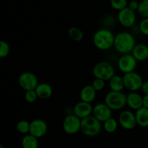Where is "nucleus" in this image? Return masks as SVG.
<instances>
[{"instance_id": "32", "label": "nucleus", "mask_w": 148, "mask_h": 148, "mask_svg": "<svg viewBox=\"0 0 148 148\" xmlns=\"http://www.w3.org/2000/svg\"><path fill=\"white\" fill-rule=\"evenodd\" d=\"M141 90L145 94H148V80L143 82L141 87Z\"/></svg>"}, {"instance_id": "10", "label": "nucleus", "mask_w": 148, "mask_h": 148, "mask_svg": "<svg viewBox=\"0 0 148 148\" xmlns=\"http://www.w3.org/2000/svg\"><path fill=\"white\" fill-rule=\"evenodd\" d=\"M119 123L123 129L132 130L137 125L135 113L129 110H123L119 115Z\"/></svg>"}, {"instance_id": "14", "label": "nucleus", "mask_w": 148, "mask_h": 148, "mask_svg": "<svg viewBox=\"0 0 148 148\" xmlns=\"http://www.w3.org/2000/svg\"><path fill=\"white\" fill-rule=\"evenodd\" d=\"M93 107L91 103L84 101L78 102L73 107V114L82 120L92 115Z\"/></svg>"}, {"instance_id": "7", "label": "nucleus", "mask_w": 148, "mask_h": 148, "mask_svg": "<svg viewBox=\"0 0 148 148\" xmlns=\"http://www.w3.org/2000/svg\"><path fill=\"white\" fill-rule=\"evenodd\" d=\"M137 60L132 53L122 55L118 60V68L123 73L134 72L137 67Z\"/></svg>"}, {"instance_id": "24", "label": "nucleus", "mask_w": 148, "mask_h": 148, "mask_svg": "<svg viewBox=\"0 0 148 148\" xmlns=\"http://www.w3.org/2000/svg\"><path fill=\"white\" fill-rule=\"evenodd\" d=\"M17 130L23 134H27L30 133V122H28L26 120H20L17 123Z\"/></svg>"}, {"instance_id": "4", "label": "nucleus", "mask_w": 148, "mask_h": 148, "mask_svg": "<svg viewBox=\"0 0 148 148\" xmlns=\"http://www.w3.org/2000/svg\"><path fill=\"white\" fill-rule=\"evenodd\" d=\"M102 129L101 122L93 115L88 116L81 120L80 131L87 136H95L99 134Z\"/></svg>"}, {"instance_id": "17", "label": "nucleus", "mask_w": 148, "mask_h": 148, "mask_svg": "<svg viewBox=\"0 0 148 148\" xmlns=\"http://www.w3.org/2000/svg\"><path fill=\"white\" fill-rule=\"evenodd\" d=\"M35 91H36L38 97L41 100L49 99L53 94V89H52L51 86L47 83L38 84Z\"/></svg>"}, {"instance_id": "25", "label": "nucleus", "mask_w": 148, "mask_h": 148, "mask_svg": "<svg viewBox=\"0 0 148 148\" xmlns=\"http://www.w3.org/2000/svg\"><path fill=\"white\" fill-rule=\"evenodd\" d=\"M137 12L143 18H148V0H141L140 1Z\"/></svg>"}, {"instance_id": "20", "label": "nucleus", "mask_w": 148, "mask_h": 148, "mask_svg": "<svg viewBox=\"0 0 148 148\" xmlns=\"http://www.w3.org/2000/svg\"><path fill=\"white\" fill-rule=\"evenodd\" d=\"M108 84L111 91H122L125 88L123 76L119 75H114L111 79L108 81Z\"/></svg>"}, {"instance_id": "27", "label": "nucleus", "mask_w": 148, "mask_h": 148, "mask_svg": "<svg viewBox=\"0 0 148 148\" xmlns=\"http://www.w3.org/2000/svg\"><path fill=\"white\" fill-rule=\"evenodd\" d=\"M10 51V45L5 41H0V57L4 58L7 57Z\"/></svg>"}, {"instance_id": "5", "label": "nucleus", "mask_w": 148, "mask_h": 148, "mask_svg": "<svg viewBox=\"0 0 148 148\" xmlns=\"http://www.w3.org/2000/svg\"><path fill=\"white\" fill-rule=\"evenodd\" d=\"M92 74L95 78L108 81L115 75V70L110 62L107 61H101L94 65Z\"/></svg>"}, {"instance_id": "2", "label": "nucleus", "mask_w": 148, "mask_h": 148, "mask_svg": "<svg viewBox=\"0 0 148 148\" xmlns=\"http://www.w3.org/2000/svg\"><path fill=\"white\" fill-rule=\"evenodd\" d=\"M135 45L134 36L129 32H120L115 36L114 46L119 53L122 55L132 53Z\"/></svg>"}, {"instance_id": "16", "label": "nucleus", "mask_w": 148, "mask_h": 148, "mask_svg": "<svg viewBox=\"0 0 148 148\" xmlns=\"http://www.w3.org/2000/svg\"><path fill=\"white\" fill-rule=\"evenodd\" d=\"M97 91L92 87V85H86L81 89L79 93V97L81 101L86 102L92 103L95 101L96 98Z\"/></svg>"}, {"instance_id": "23", "label": "nucleus", "mask_w": 148, "mask_h": 148, "mask_svg": "<svg viewBox=\"0 0 148 148\" xmlns=\"http://www.w3.org/2000/svg\"><path fill=\"white\" fill-rule=\"evenodd\" d=\"M68 35L71 39L77 42L81 41L84 37L83 32L81 30V29L77 27L70 28L68 30Z\"/></svg>"}, {"instance_id": "29", "label": "nucleus", "mask_w": 148, "mask_h": 148, "mask_svg": "<svg viewBox=\"0 0 148 148\" xmlns=\"http://www.w3.org/2000/svg\"><path fill=\"white\" fill-rule=\"evenodd\" d=\"M91 85L92 86L94 89L96 90V91H100L101 90H103L105 87V81L102 79H100V78H95L94 79V81H92V84Z\"/></svg>"}, {"instance_id": "8", "label": "nucleus", "mask_w": 148, "mask_h": 148, "mask_svg": "<svg viewBox=\"0 0 148 148\" xmlns=\"http://www.w3.org/2000/svg\"><path fill=\"white\" fill-rule=\"evenodd\" d=\"M18 84L25 91L35 90L38 85V78L31 72L22 73L18 78Z\"/></svg>"}, {"instance_id": "3", "label": "nucleus", "mask_w": 148, "mask_h": 148, "mask_svg": "<svg viewBox=\"0 0 148 148\" xmlns=\"http://www.w3.org/2000/svg\"><path fill=\"white\" fill-rule=\"evenodd\" d=\"M127 94L122 91H109L104 97V102L112 110H120L127 105Z\"/></svg>"}, {"instance_id": "21", "label": "nucleus", "mask_w": 148, "mask_h": 148, "mask_svg": "<svg viewBox=\"0 0 148 148\" xmlns=\"http://www.w3.org/2000/svg\"><path fill=\"white\" fill-rule=\"evenodd\" d=\"M21 144L23 148H38V138L30 133H27L23 136Z\"/></svg>"}, {"instance_id": "31", "label": "nucleus", "mask_w": 148, "mask_h": 148, "mask_svg": "<svg viewBox=\"0 0 148 148\" xmlns=\"http://www.w3.org/2000/svg\"><path fill=\"white\" fill-rule=\"evenodd\" d=\"M139 4H140V2L137 1V0H131L129 2L128 7L130 9H131L132 10H133V11H136V10L137 11L139 7Z\"/></svg>"}, {"instance_id": "22", "label": "nucleus", "mask_w": 148, "mask_h": 148, "mask_svg": "<svg viewBox=\"0 0 148 148\" xmlns=\"http://www.w3.org/2000/svg\"><path fill=\"white\" fill-rule=\"evenodd\" d=\"M119 121H117L113 117L110 118L103 123V129L107 133H114L117 130L119 126Z\"/></svg>"}, {"instance_id": "6", "label": "nucleus", "mask_w": 148, "mask_h": 148, "mask_svg": "<svg viewBox=\"0 0 148 148\" xmlns=\"http://www.w3.org/2000/svg\"><path fill=\"white\" fill-rule=\"evenodd\" d=\"M123 79L125 88L130 91H136L141 89L142 85L144 82L141 75L134 71L124 74Z\"/></svg>"}, {"instance_id": "12", "label": "nucleus", "mask_w": 148, "mask_h": 148, "mask_svg": "<svg viewBox=\"0 0 148 148\" xmlns=\"http://www.w3.org/2000/svg\"><path fill=\"white\" fill-rule=\"evenodd\" d=\"M112 111L105 102H100L93 107L92 115L101 123H104L106 120L112 117Z\"/></svg>"}, {"instance_id": "1", "label": "nucleus", "mask_w": 148, "mask_h": 148, "mask_svg": "<svg viewBox=\"0 0 148 148\" xmlns=\"http://www.w3.org/2000/svg\"><path fill=\"white\" fill-rule=\"evenodd\" d=\"M115 36L111 30L101 28L97 30L92 37L93 44L99 50L106 51L114 45Z\"/></svg>"}, {"instance_id": "28", "label": "nucleus", "mask_w": 148, "mask_h": 148, "mask_svg": "<svg viewBox=\"0 0 148 148\" xmlns=\"http://www.w3.org/2000/svg\"><path fill=\"white\" fill-rule=\"evenodd\" d=\"M38 97L36 91L35 90H30V91H25V99L26 102L28 103H33L37 100Z\"/></svg>"}, {"instance_id": "34", "label": "nucleus", "mask_w": 148, "mask_h": 148, "mask_svg": "<svg viewBox=\"0 0 148 148\" xmlns=\"http://www.w3.org/2000/svg\"><path fill=\"white\" fill-rule=\"evenodd\" d=\"M0 148H3V146H2V145H0Z\"/></svg>"}, {"instance_id": "11", "label": "nucleus", "mask_w": 148, "mask_h": 148, "mask_svg": "<svg viewBox=\"0 0 148 148\" xmlns=\"http://www.w3.org/2000/svg\"><path fill=\"white\" fill-rule=\"evenodd\" d=\"M117 19L120 24L126 28L132 27L136 23L135 11H133L128 7L119 11Z\"/></svg>"}, {"instance_id": "33", "label": "nucleus", "mask_w": 148, "mask_h": 148, "mask_svg": "<svg viewBox=\"0 0 148 148\" xmlns=\"http://www.w3.org/2000/svg\"><path fill=\"white\" fill-rule=\"evenodd\" d=\"M143 107L148 109V94H145L143 100Z\"/></svg>"}, {"instance_id": "19", "label": "nucleus", "mask_w": 148, "mask_h": 148, "mask_svg": "<svg viewBox=\"0 0 148 148\" xmlns=\"http://www.w3.org/2000/svg\"><path fill=\"white\" fill-rule=\"evenodd\" d=\"M136 120L137 125L140 127L145 128L148 126V109L142 107L141 108L136 110Z\"/></svg>"}, {"instance_id": "9", "label": "nucleus", "mask_w": 148, "mask_h": 148, "mask_svg": "<svg viewBox=\"0 0 148 148\" xmlns=\"http://www.w3.org/2000/svg\"><path fill=\"white\" fill-rule=\"evenodd\" d=\"M81 129V119L75 114H69L64 118L63 129L67 134L73 135L78 133Z\"/></svg>"}, {"instance_id": "13", "label": "nucleus", "mask_w": 148, "mask_h": 148, "mask_svg": "<svg viewBox=\"0 0 148 148\" xmlns=\"http://www.w3.org/2000/svg\"><path fill=\"white\" fill-rule=\"evenodd\" d=\"M48 131V125L43 119H34L30 122V134L38 138L43 137Z\"/></svg>"}, {"instance_id": "15", "label": "nucleus", "mask_w": 148, "mask_h": 148, "mask_svg": "<svg viewBox=\"0 0 148 148\" xmlns=\"http://www.w3.org/2000/svg\"><path fill=\"white\" fill-rule=\"evenodd\" d=\"M143 97L136 91H131L127 96V104L132 110H137L143 107Z\"/></svg>"}, {"instance_id": "30", "label": "nucleus", "mask_w": 148, "mask_h": 148, "mask_svg": "<svg viewBox=\"0 0 148 148\" xmlns=\"http://www.w3.org/2000/svg\"><path fill=\"white\" fill-rule=\"evenodd\" d=\"M140 32L143 34L148 36V18H143L139 26Z\"/></svg>"}, {"instance_id": "26", "label": "nucleus", "mask_w": 148, "mask_h": 148, "mask_svg": "<svg viewBox=\"0 0 148 148\" xmlns=\"http://www.w3.org/2000/svg\"><path fill=\"white\" fill-rule=\"evenodd\" d=\"M110 4L113 9L120 11L128 7L129 1L127 0H111Z\"/></svg>"}, {"instance_id": "18", "label": "nucleus", "mask_w": 148, "mask_h": 148, "mask_svg": "<svg viewBox=\"0 0 148 148\" xmlns=\"http://www.w3.org/2000/svg\"><path fill=\"white\" fill-rule=\"evenodd\" d=\"M132 55L137 61H144L148 58V46L145 44H137L133 49Z\"/></svg>"}]
</instances>
